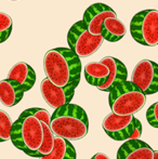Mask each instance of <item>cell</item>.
<instances>
[{
  "mask_svg": "<svg viewBox=\"0 0 158 159\" xmlns=\"http://www.w3.org/2000/svg\"><path fill=\"white\" fill-rule=\"evenodd\" d=\"M25 91L16 81L3 79L0 81V102L7 107H13L22 101Z\"/></svg>",
  "mask_w": 158,
  "mask_h": 159,
  "instance_id": "14",
  "label": "cell"
},
{
  "mask_svg": "<svg viewBox=\"0 0 158 159\" xmlns=\"http://www.w3.org/2000/svg\"><path fill=\"white\" fill-rule=\"evenodd\" d=\"M142 134V124L141 121H140L139 119H137V121H135V128H134V132H133V134L131 135V140H135V139H140V136H141ZM130 140V139H129Z\"/></svg>",
  "mask_w": 158,
  "mask_h": 159,
  "instance_id": "23",
  "label": "cell"
},
{
  "mask_svg": "<svg viewBox=\"0 0 158 159\" xmlns=\"http://www.w3.org/2000/svg\"><path fill=\"white\" fill-rule=\"evenodd\" d=\"M103 41V36L101 34H91L84 21L75 23L67 34V42L70 48L79 57H88L94 54L102 46Z\"/></svg>",
  "mask_w": 158,
  "mask_h": 159,
  "instance_id": "6",
  "label": "cell"
},
{
  "mask_svg": "<svg viewBox=\"0 0 158 159\" xmlns=\"http://www.w3.org/2000/svg\"><path fill=\"white\" fill-rule=\"evenodd\" d=\"M101 62L108 66L110 75H108L106 81L102 86H100L97 89L101 91H104V92H110L114 87H116L117 84L124 82L127 80V77H128L127 67L118 59L113 57H103L101 60Z\"/></svg>",
  "mask_w": 158,
  "mask_h": 159,
  "instance_id": "11",
  "label": "cell"
},
{
  "mask_svg": "<svg viewBox=\"0 0 158 159\" xmlns=\"http://www.w3.org/2000/svg\"><path fill=\"white\" fill-rule=\"evenodd\" d=\"M23 114L26 115H32L37 117L40 121L46 122V124L50 125V120H51V115L49 114L48 111L43 108H39V107H32V108H27L23 111Z\"/></svg>",
  "mask_w": 158,
  "mask_h": 159,
  "instance_id": "21",
  "label": "cell"
},
{
  "mask_svg": "<svg viewBox=\"0 0 158 159\" xmlns=\"http://www.w3.org/2000/svg\"><path fill=\"white\" fill-rule=\"evenodd\" d=\"M8 78L16 81L25 92L34 87L37 79L33 67L25 62H19L13 65L8 74Z\"/></svg>",
  "mask_w": 158,
  "mask_h": 159,
  "instance_id": "13",
  "label": "cell"
},
{
  "mask_svg": "<svg viewBox=\"0 0 158 159\" xmlns=\"http://www.w3.org/2000/svg\"><path fill=\"white\" fill-rule=\"evenodd\" d=\"M110 75V68L102 62H91L84 66V78L87 82L99 88L104 84Z\"/></svg>",
  "mask_w": 158,
  "mask_h": 159,
  "instance_id": "15",
  "label": "cell"
},
{
  "mask_svg": "<svg viewBox=\"0 0 158 159\" xmlns=\"http://www.w3.org/2000/svg\"><path fill=\"white\" fill-rule=\"evenodd\" d=\"M153 159H158V151H154V158Z\"/></svg>",
  "mask_w": 158,
  "mask_h": 159,
  "instance_id": "25",
  "label": "cell"
},
{
  "mask_svg": "<svg viewBox=\"0 0 158 159\" xmlns=\"http://www.w3.org/2000/svg\"><path fill=\"white\" fill-rule=\"evenodd\" d=\"M43 68L47 78L59 87L79 84L80 57L70 48H55L46 53Z\"/></svg>",
  "mask_w": 158,
  "mask_h": 159,
  "instance_id": "1",
  "label": "cell"
},
{
  "mask_svg": "<svg viewBox=\"0 0 158 159\" xmlns=\"http://www.w3.org/2000/svg\"><path fill=\"white\" fill-rule=\"evenodd\" d=\"M127 28L117 17H107L104 20L101 27V35L110 42H117L124 37Z\"/></svg>",
  "mask_w": 158,
  "mask_h": 159,
  "instance_id": "16",
  "label": "cell"
},
{
  "mask_svg": "<svg viewBox=\"0 0 158 159\" xmlns=\"http://www.w3.org/2000/svg\"><path fill=\"white\" fill-rule=\"evenodd\" d=\"M12 19L8 13L0 12V43L8 40L12 33Z\"/></svg>",
  "mask_w": 158,
  "mask_h": 159,
  "instance_id": "20",
  "label": "cell"
},
{
  "mask_svg": "<svg viewBox=\"0 0 158 159\" xmlns=\"http://www.w3.org/2000/svg\"><path fill=\"white\" fill-rule=\"evenodd\" d=\"M76 151L70 141L64 138L55 136L54 147L49 155L39 157V159H76Z\"/></svg>",
  "mask_w": 158,
  "mask_h": 159,
  "instance_id": "17",
  "label": "cell"
},
{
  "mask_svg": "<svg viewBox=\"0 0 158 159\" xmlns=\"http://www.w3.org/2000/svg\"><path fill=\"white\" fill-rule=\"evenodd\" d=\"M77 84H70L66 87H59L50 81L48 78L43 79L40 84V92L47 104L53 109L70 103L75 94Z\"/></svg>",
  "mask_w": 158,
  "mask_h": 159,
  "instance_id": "9",
  "label": "cell"
},
{
  "mask_svg": "<svg viewBox=\"0 0 158 159\" xmlns=\"http://www.w3.org/2000/svg\"><path fill=\"white\" fill-rule=\"evenodd\" d=\"M137 118L133 115L119 116L112 111L104 118L102 128L111 139L115 141H126L131 139L134 132Z\"/></svg>",
  "mask_w": 158,
  "mask_h": 159,
  "instance_id": "8",
  "label": "cell"
},
{
  "mask_svg": "<svg viewBox=\"0 0 158 159\" xmlns=\"http://www.w3.org/2000/svg\"><path fill=\"white\" fill-rule=\"evenodd\" d=\"M130 33L138 43L158 46V10L148 9L137 13L130 22Z\"/></svg>",
  "mask_w": 158,
  "mask_h": 159,
  "instance_id": "5",
  "label": "cell"
},
{
  "mask_svg": "<svg viewBox=\"0 0 158 159\" xmlns=\"http://www.w3.org/2000/svg\"><path fill=\"white\" fill-rule=\"evenodd\" d=\"M154 151L145 142L135 139L128 140L119 147L117 159H153Z\"/></svg>",
  "mask_w": 158,
  "mask_h": 159,
  "instance_id": "12",
  "label": "cell"
},
{
  "mask_svg": "<svg viewBox=\"0 0 158 159\" xmlns=\"http://www.w3.org/2000/svg\"><path fill=\"white\" fill-rule=\"evenodd\" d=\"M108 103L112 111L116 115H134L144 107L146 94L132 81L126 80L110 91Z\"/></svg>",
  "mask_w": 158,
  "mask_h": 159,
  "instance_id": "4",
  "label": "cell"
},
{
  "mask_svg": "<svg viewBox=\"0 0 158 159\" xmlns=\"http://www.w3.org/2000/svg\"><path fill=\"white\" fill-rule=\"evenodd\" d=\"M131 81L139 87L144 94L158 92V64L151 60H142L135 65L131 75Z\"/></svg>",
  "mask_w": 158,
  "mask_h": 159,
  "instance_id": "7",
  "label": "cell"
},
{
  "mask_svg": "<svg viewBox=\"0 0 158 159\" xmlns=\"http://www.w3.org/2000/svg\"><path fill=\"white\" fill-rule=\"evenodd\" d=\"M91 159H110V157L103 153H97Z\"/></svg>",
  "mask_w": 158,
  "mask_h": 159,
  "instance_id": "24",
  "label": "cell"
},
{
  "mask_svg": "<svg viewBox=\"0 0 158 159\" xmlns=\"http://www.w3.org/2000/svg\"><path fill=\"white\" fill-rule=\"evenodd\" d=\"M11 1H17V0H11Z\"/></svg>",
  "mask_w": 158,
  "mask_h": 159,
  "instance_id": "26",
  "label": "cell"
},
{
  "mask_svg": "<svg viewBox=\"0 0 158 159\" xmlns=\"http://www.w3.org/2000/svg\"><path fill=\"white\" fill-rule=\"evenodd\" d=\"M12 120L7 111L0 109V142H6L11 140V129Z\"/></svg>",
  "mask_w": 158,
  "mask_h": 159,
  "instance_id": "19",
  "label": "cell"
},
{
  "mask_svg": "<svg viewBox=\"0 0 158 159\" xmlns=\"http://www.w3.org/2000/svg\"><path fill=\"white\" fill-rule=\"evenodd\" d=\"M11 141L16 148L30 157H36L43 142V127L37 117L22 113L13 122Z\"/></svg>",
  "mask_w": 158,
  "mask_h": 159,
  "instance_id": "3",
  "label": "cell"
},
{
  "mask_svg": "<svg viewBox=\"0 0 158 159\" xmlns=\"http://www.w3.org/2000/svg\"><path fill=\"white\" fill-rule=\"evenodd\" d=\"M42 127H43V142H42L41 147L39 148V151L37 152L36 157H42V156H47L52 152L53 147H54V133L52 132L50 128V125L42 122Z\"/></svg>",
  "mask_w": 158,
  "mask_h": 159,
  "instance_id": "18",
  "label": "cell"
},
{
  "mask_svg": "<svg viewBox=\"0 0 158 159\" xmlns=\"http://www.w3.org/2000/svg\"><path fill=\"white\" fill-rule=\"evenodd\" d=\"M107 17H117V14L111 7L104 3H93L84 11L82 21L93 35H100L104 20Z\"/></svg>",
  "mask_w": 158,
  "mask_h": 159,
  "instance_id": "10",
  "label": "cell"
},
{
  "mask_svg": "<svg viewBox=\"0 0 158 159\" xmlns=\"http://www.w3.org/2000/svg\"><path fill=\"white\" fill-rule=\"evenodd\" d=\"M50 128L54 135L68 141H78L88 134V115L79 105L68 103L54 109Z\"/></svg>",
  "mask_w": 158,
  "mask_h": 159,
  "instance_id": "2",
  "label": "cell"
},
{
  "mask_svg": "<svg viewBox=\"0 0 158 159\" xmlns=\"http://www.w3.org/2000/svg\"><path fill=\"white\" fill-rule=\"evenodd\" d=\"M146 120L153 128L158 129V102L148 107L146 111Z\"/></svg>",
  "mask_w": 158,
  "mask_h": 159,
  "instance_id": "22",
  "label": "cell"
}]
</instances>
